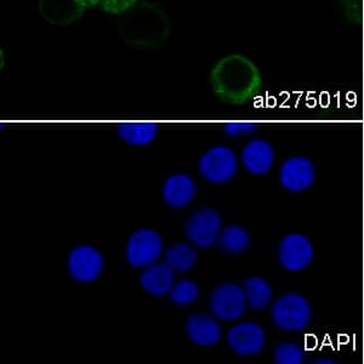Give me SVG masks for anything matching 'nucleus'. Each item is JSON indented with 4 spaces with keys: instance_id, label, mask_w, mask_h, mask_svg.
Segmentation results:
<instances>
[{
    "instance_id": "nucleus-1",
    "label": "nucleus",
    "mask_w": 364,
    "mask_h": 364,
    "mask_svg": "<svg viewBox=\"0 0 364 364\" xmlns=\"http://www.w3.org/2000/svg\"><path fill=\"white\" fill-rule=\"evenodd\" d=\"M213 90L228 104H245L261 89L260 70L257 65L242 55L221 58L210 73Z\"/></svg>"
},
{
    "instance_id": "nucleus-2",
    "label": "nucleus",
    "mask_w": 364,
    "mask_h": 364,
    "mask_svg": "<svg viewBox=\"0 0 364 364\" xmlns=\"http://www.w3.org/2000/svg\"><path fill=\"white\" fill-rule=\"evenodd\" d=\"M118 32L129 46L157 49L169 37V16L159 5L141 1L120 17Z\"/></svg>"
},
{
    "instance_id": "nucleus-3",
    "label": "nucleus",
    "mask_w": 364,
    "mask_h": 364,
    "mask_svg": "<svg viewBox=\"0 0 364 364\" xmlns=\"http://www.w3.org/2000/svg\"><path fill=\"white\" fill-rule=\"evenodd\" d=\"M271 317L273 323L283 331H304L311 321L310 304L296 293L283 295L273 304Z\"/></svg>"
},
{
    "instance_id": "nucleus-4",
    "label": "nucleus",
    "mask_w": 364,
    "mask_h": 364,
    "mask_svg": "<svg viewBox=\"0 0 364 364\" xmlns=\"http://www.w3.org/2000/svg\"><path fill=\"white\" fill-rule=\"evenodd\" d=\"M163 254V240L158 232L141 228L134 232L127 245V260L135 269H146L156 264Z\"/></svg>"
},
{
    "instance_id": "nucleus-5",
    "label": "nucleus",
    "mask_w": 364,
    "mask_h": 364,
    "mask_svg": "<svg viewBox=\"0 0 364 364\" xmlns=\"http://www.w3.org/2000/svg\"><path fill=\"white\" fill-rule=\"evenodd\" d=\"M247 304L245 288L228 282L213 290L209 307L216 318L230 322L245 315Z\"/></svg>"
},
{
    "instance_id": "nucleus-6",
    "label": "nucleus",
    "mask_w": 364,
    "mask_h": 364,
    "mask_svg": "<svg viewBox=\"0 0 364 364\" xmlns=\"http://www.w3.org/2000/svg\"><path fill=\"white\" fill-rule=\"evenodd\" d=\"M199 173L213 183L230 181L238 169L236 154L226 146H214L200 157Z\"/></svg>"
},
{
    "instance_id": "nucleus-7",
    "label": "nucleus",
    "mask_w": 364,
    "mask_h": 364,
    "mask_svg": "<svg viewBox=\"0 0 364 364\" xmlns=\"http://www.w3.org/2000/svg\"><path fill=\"white\" fill-rule=\"evenodd\" d=\"M187 240L199 248H209L221 233V216L214 209H200L187 220L185 226Z\"/></svg>"
},
{
    "instance_id": "nucleus-8",
    "label": "nucleus",
    "mask_w": 364,
    "mask_h": 364,
    "mask_svg": "<svg viewBox=\"0 0 364 364\" xmlns=\"http://www.w3.org/2000/svg\"><path fill=\"white\" fill-rule=\"evenodd\" d=\"M70 277L82 283L95 282L104 271L102 254L91 245H79L68 255L67 261Z\"/></svg>"
},
{
    "instance_id": "nucleus-9",
    "label": "nucleus",
    "mask_w": 364,
    "mask_h": 364,
    "mask_svg": "<svg viewBox=\"0 0 364 364\" xmlns=\"http://www.w3.org/2000/svg\"><path fill=\"white\" fill-rule=\"evenodd\" d=\"M278 259L287 271L298 272L306 269L314 259V248L310 240L299 233L288 235L279 243Z\"/></svg>"
},
{
    "instance_id": "nucleus-10",
    "label": "nucleus",
    "mask_w": 364,
    "mask_h": 364,
    "mask_svg": "<svg viewBox=\"0 0 364 364\" xmlns=\"http://www.w3.org/2000/svg\"><path fill=\"white\" fill-rule=\"evenodd\" d=\"M228 343L240 356L257 355L265 346V331L257 323H238L228 331Z\"/></svg>"
},
{
    "instance_id": "nucleus-11",
    "label": "nucleus",
    "mask_w": 364,
    "mask_h": 364,
    "mask_svg": "<svg viewBox=\"0 0 364 364\" xmlns=\"http://www.w3.org/2000/svg\"><path fill=\"white\" fill-rule=\"evenodd\" d=\"M316 178L315 166L306 157H291L287 159L279 170L282 186L290 192H302L314 183Z\"/></svg>"
},
{
    "instance_id": "nucleus-12",
    "label": "nucleus",
    "mask_w": 364,
    "mask_h": 364,
    "mask_svg": "<svg viewBox=\"0 0 364 364\" xmlns=\"http://www.w3.org/2000/svg\"><path fill=\"white\" fill-rule=\"evenodd\" d=\"M87 8L79 0H41L39 13L46 22L68 26L78 21Z\"/></svg>"
},
{
    "instance_id": "nucleus-13",
    "label": "nucleus",
    "mask_w": 364,
    "mask_h": 364,
    "mask_svg": "<svg viewBox=\"0 0 364 364\" xmlns=\"http://www.w3.org/2000/svg\"><path fill=\"white\" fill-rule=\"evenodd\" d=\"M186 333L192 343L198 346H214L221 340V327L216 319L205 314H196L188 317Z\"/></svg>"
},
{
    "instance_id": "nucleus-14",
    "label": "nucleus",
    "mask_w": 364,
    "mask_h": 364,
    "mask_svg": "<svg viewBox=\"0 0 364 364\" xmlns=\"http://www.w3.org/2000/svg\"><path fill=\"white\" fill-rule=\"evenodd\" d=\"M175 284V271L166 262H156L141 273L140 286L154 296L169 294Z\"/></svg>"
},
{
    "instance_id": "nucleus-15",
    "label": "nucleus",
    "mask_w": 364,
    "mask_h": 364,
    "mask_svg": "<svg viewBox=\"0 0 364 364\" xmlns=\"http://www.w3.org/2000/svg\"><path fill=\"white\" fill-rule=\"evenodd\" d=\"M242 163L249 173L264 175L269 173L273 166L272 146L265 140H252L242 151Z\"/></svg>"
},
{
    "instance_id": "nucleus-16",
    "label": "nucleus",
    "mask_w": 364,
    "mask_h": 364,
    "mask_svg": "<svg viewBox=\"0 0 364 364\" xmlns=\"http://www.w3.org/2000/svg\"><path fill=\"white\" fill-rule=\"evenodd\" d=\"M195 193V182L186 174L171 175L163 185V199L166 205L175 209L186 207Z\"/></svg>"
},
{
    "instance_id": "nucleus-17",
    "label": "nucleus",
    "mask_w": 364,
    "mask_h": 364,
    "mask_svg": "<svg viewBox=\"0 0 364 364\" xmlns=\"http://www.w3.org/2000/svg\"><path fill=\"white\" fill-rule=\"evenodd\" d=\"M157 125L151 122L122 123L118 127L120 139L132 146L149 145L157 136Z\"/></svg>"
},
{
    "instance_id": "nucleus-18",
    "label": "nucleus",
    "mask_w": 364,
    "mask_h": 364,
    "mask_svg": "<svg viewBox=\"0 0 364 364\" xmlns=\"http://www.w3.org/2000/svg\"><path fill=\"white\" fill-rule=\"evenodd\" d=\"M243 288L249 307L252 311L261 312L266 310L272 301V289L264 278H248L245 279Z\"/></svg>"
},
{
    "instance_id": "nucleus-19",
    "label": "nucleus",
    "mask_w": 364,
    "mask_h": 364,
    "mask_svg": "<svg viewBox=\"0 0 364 364\" xmlns=\"http://www.w3.org/2000/svg\"><path fill=\"white\" fill-rule=\"evenodd\" d=\"M218 243H219L221 250L232 254V255H237L248 249L249 245H250V237H249L248 231L242 226L230 225L220 233Z\"/></svg>"
},
{
    "instance_id": "nucleus-20",
    "label": "nucleus",
    "mask_w": 364,
    "mask_h": 364,
    "mask_svg": "<svg viewBox=\"0 0 364 364\" xmlns=\"http://www.w3.org/2000/svg\"><path fill=\"white\" fill-rule=\"evenodd\" d=\"M197 252L192 245L178 243L166 252V262L175 272L186 273L195 266Z\"/></svg>"
},
{
    "instance_id": "nucleus-21",
    "label": "nucleus",
    "mask_w": 364,
    "mask_h": 364,
    "mask_svg": "<svg viewBox=\"0 0 364 364\" xmlns=\"http://www.w3.org/2000/svg\"><path fill=\"white\" fill-rule=\"evenodd\" d=\"M199 289L195 282L191 279H180L175 282L169 293L170 301L178 306H188L197 300Z\"/></svg>"
},
{
    "instance_id": "nucleus-22",
    "label": "nucleus",
    "mask_w": 364,
    "mask_h": 364,
    "mask_svg": "<svg viewBox=\"0 0 364 364\" xmlns=\"http://www.w3.org/2000/svg\"><path fill=\"white\" fill-rule=\"evenodd\" d=\"M273 360L278 364H301L305 360V351L299 343H283L274 350Z\"/></svg>"
},
{
    "instance_id": "nucleus-23",
    "label": "nucleus",
    "mask_w": 364,
    "mask_h": 364,
    "mask_svg": "<svg viewBox=\"0 0 364 364\" xmlns=\"http://www.w3.org/2000/svg\"><path fill=\"white\" fill-rule=\"evenodd\" d=\"M136 3L137 0H100L99 5L105 13L122 15Z\"/></svg>"
},
{
    "instance_id": "nucleus-24",
    "label": "nucleus",
    "mask_w": 364,
    "mask_h": 364,
    "mask_svg": "<svg viewBox=\"0 0 364 364\" xmlns=\"http://www.w3.org/2000/svg\"><path fill=\"white\" fill-rule=\"evenodd\" d=\"M257 125L248 122H232L225 125V132L231 137L248 136L255 130Z\"/></svg>"
},
{
    "instance_id": "nucleus-25",
    "label": "nucleus",
    "mask_w": 364,
    "mask_h": 364,
    "mask_svg": "<svg viewBox=\"0 0 364 364\" xmlns=\"http://www.w3.org/2000/svg\"><path fill=\"white\" fill-rule=\"evenodd\" d=\"M82 4L85 6V8H92V6H95V5L99 4L100 0H79Z\"/></svg>"
},
{
    "instance_id": "nucleus-26",
    "label": "nucleus",
    "mask_w": 364,
    "mask_h": 364,
    "mask_svg": "<svg viewBox=\"0 0 364 364\" xmlns=\"http://www.w3.org/2000/svg\"><path fill=\"white\" fill-rule=\"evenodd\" d=\"M315 363L317 364H334L336 360H331V358H319V360H315Z\"/></svg>"
}]
</instances>
